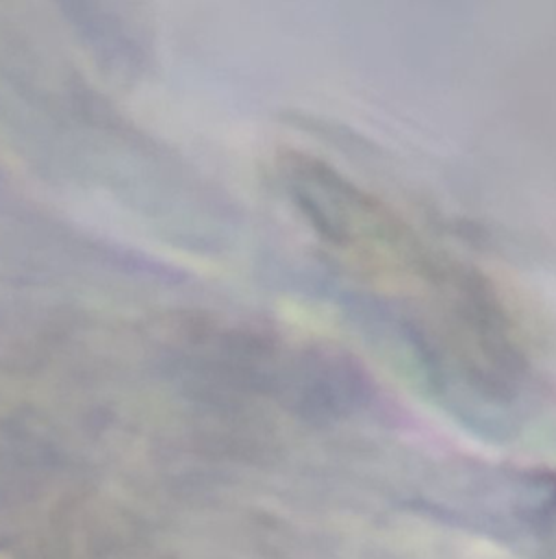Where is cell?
<instances>
[{
	"label": "cell",
	"mask_w": 556,
	"mask_h": 559,
	"mask_svg": "<svg viewBox=\"0 0 556 559\" xmlns=\"http://www.w3.org/2000/svg\"><path fill=\"white\" fill-rule=\"evenodd\" d=\"M273 392L306 414L341 416L370 399L372 381L348 353L311 346L282 350Z\"/></svg>",
	"instance_id": "7a4b0ae2"
},
{
	"label": "cell",
	"mask_w": 556,
	"mask_h": 559,
	"mask_svg": "<svg viewBox=\"0 0 556 559\" xmlns=\"http://www.w3.org/2000/svg\"><path fill=\"white\" fill-rule=\"evenodd\" d=\"M285 183L302 216L335 247L356 242L383 245L398 221L333 168L317 159L291 155L285 162Z\"/></svg>",
	"instance_id": "6da1fadb"
},
{
	"label": "cell",
	"mask_w": 556,
	"mask_h": 559,
	"mask_svg": "<svg viewBox=\"0 0 556 559\" xmlns=\"http://www.w3.org/2000/svg\"><path fill=\"white\" fill-rule=\"evenodd\" d=\"M63 13L92 46L96 59L109 63L113 72L120 68L133 72L144 59L142 46L126 31L124 20H118L109 9L89 2H63Z\"/></svg>",
	"instance_id": "3957f363"
}]
</instances>
